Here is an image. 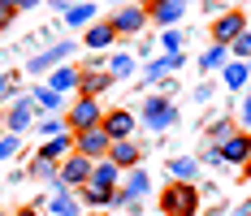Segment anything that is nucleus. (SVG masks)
<instances>
[{
  "label": "nucleus",
  "instance_id": "16",
  "mask_svg": "<svg viewBox=\"0 0 251 216\" xmlns=\"http://www.w3.org/2000/svg\"><path fill=\"white\" fill-rule=\"evenodd\" d=\"M78 82H82V70H78V65H61V70L48 73V87L61 91V96H65V91H78Z\"/></svg>",
  "mask_w": 251,
  "mask_h": 216
},
{
  "label": "nucleus",
  "instance_id": "29",
  "mask_svg": "<svg viewBox=\"0 0 251 216\" xmlns=\"http://www.w3.org/2000/svg\"><path fill=\"white\" fill-rule=\"evenodd\" d=\"M44 139H56V134H70V125H65V117H44L39 125H35Z\"/></svg>",
  "mask_w": 251,
  "mask_h": 216
},
{
  "label": "nucleus",
  "instance_id": "2",
  "mask_svg": "<svg viewBox=\"0 0 251 216\" xmlns=\"http://www.w3.org/2000/svg\"><path fill=\"white\" fill-rule=\"evenodd\" d=\"M139 121L148 125V130H156V134H165V130H174L177 125V104L165 96H148L143 99V108H139Z\"/></svg>",
  "mask_w": 251,
  "mask_h": 216
},
{
  "label": "nucleus",
  "instance_id": "22",
  "mask_svg": "<svg viewBox=\"0 0 251 216\" xmlns=\"http://www.w3.org/2000/svg\"><path fill=\"white\" fill-rule=\"evenodd\" d=\"M195 173H200V160L195 156H174L169 160V177L174 182H195Z\"/></svg>",
  "mask_w": 251,
  "mask_h": 216
},
{
  "label": "nucleus",
  "instance_id": "23",
  "mask_svg": "<svg viewBox=\"0 0 251 216\" xmlns=\"http://www.w3.org/2000/svg\"><path fill=\"white\" fill-rule=\"evenodd\" d=\"M122 191H126V194H134V199H139V194H148V191H151V177H148V173H143V168H130V173H126V177H122Z\"/></svg>",
  "mask_w": 251,
  "mask_h": 216
},
{
  "label": "nucleus",
  "instance_id": "35",
  "mask_svg": "<svg viewBox=\"0 0 251 216\" xmlns=\"http://www.w3.org/2000/svg\"><path fill=\"white\" fill-rule=\"evenodd\" d=\"M13 87H18V73H0V99L13 96Z\"/></svg>",
  "mask_w": 251,
  "mask_h": 216
},
{
  "label": "nucleus",
  "instance_id": "43",
  "mask_svg": "<svg viewBox=\"0 0 251 216\" xmlns=\"http://www.w3.org/2000/svg\"><path fill=\"white\" fill-rule=\"evenodd\" d=\"M0 108H4V99H0Z\"/></svg>",
  "mask_w": 251,
  "mask_h": 216
},
{
  "label": "nucleus",
  "instance_id": "3",
  "mask_svg": "<svg viewBox=\"0 0 251 216\" xmlns=\"http://www.w3.org/2000/svg\"><path fill=\"white\" fill-rule=\"evenodd\" d=\"M104 121L100 113V99H87V96H78L70 108H65V125H70V134H82V130H96Z\"/></svg>",
  "mask_w": 251,
  "mask_h": 216
},
{
  "label": "nucleus",
  "instance_id": "12",
  "mask_svg": "<svg viewBox=\"0 0 251 216\" xmlns=\"http://www.w3.org/2000/svg\"><path fill=\"white\" fill-rule=\"evenodd\" d=\"M186 13V0H148V18L160 22L165 30H174V22Z\"/></svg>",
  "mask_w": 251,
  "mask_h": 216
},
{
  "label": "nucleus",
  "instance_id": "5",
  "mask_svg": "<svg viewBox=\"0 0 251 216\" xmlns=\"http://www.w3.org/2000/svg\"><path fill=\"white\" fill-rule=\"evenodd\" d=\"M243 30H251V26H247V13H243V9H229V13H221V18L212 22V44L229 48Z\"/></svg>",
  "mask_w": 251,
  "mask_h": 216
},
{
  "label": "nucleus",
  "instance_id": "34",
  "mask_svg": "<svg viewBox=\"0 0 251 216\" xmlns=\"http://www.w3.org/2000/svg\"><path fill=\"white\" fill-rule=\"evenodd\" d=\"M56 173H61V165H52V160H35V177H44V182H56Z\"/></svg>",
  "mask_w": 251,
  "mask_h": 216
},
{
  "label": "nucleus",
  "instance_id": "44",
  "mask_svg": "<svg viewBox=\"0 0 251 216\" xmlns=\"http://www.w3.org/2000/svg\"><path fill=\"white\" fill-rule=\"evenodd\" d=\"M126 4H130V0H126Z\"/></svg>",
  "mask_w": 251,
  "mask_h": 216
},
{
  "label": "nucleus",
  "instance_id": "39",
  "mask_svg": "<svg viewBox=\"0 0 251 216\" xmlns=\"http://www.w3.org/2000/svg\"><path fill=\"white\" fill-rule=\"evenodd\" d=\"M35 4H39V0H18V9H35Z\"/></svg>",
  "mask_w": 251,
  "mask_h": 216
},
{
  "label": "nucleus",
  "instance_id": "8",
  "mask_svg": "<svg viewBox=\"0 0 251 216\" xmlns=\"http://www.w3.org/2000/svg\"><path fill=\"white\" fill-rule=\"evenodd\" d=\"M104 134L113 139V143H126V139H134V113L130 108H113V113H104Z\"/></svg>",
  "mask_w": 251,
  "mask_h": 216
},
{
  "label": "nucleus",
  "instance_id": "45",
  "mask_svg": "<svg viewBox=\"0 0 251 216\" xmlns=\"http://www.w3.org/2000/svg\"><path fill=\"white\" fill-rule=\"evenodd\" d=\"M0 216H4V212H0Z\"/></svg>",
  "mask_w": 251,
  "mask_h": 216
},
{
  "label": "nucleus",
  "instance_id": "19",
  "mask_svg": "<svg viewBox=\"0 0 251 216\" xmlns=\"http://www.w3.org/2000/svg\"><path fill=\"white\" fill-rule=\"evenodd\" d=\"M30 99H35V108H39V113H61V108H65V96H61V91H52L48 82H44V87H35V91H30Z\"/></svg>",
  "mask_w": 251,
  "mask_h": 216
},
{
  "label": "nucleus",
  "instance_id": "30",
  "mask_svg": "<svg viewBox=\"0 0 251 216\" xmlns=\"http://www.w3.org/2000/svg\"><path fill=\"white\" fill-rule=\"evenodd\" d=\"M234 130H238V125H234V121H212V125H208V134H212V139H217V147L226 143L229 134H234Z\"/></svg>",
  "mask_w": 251,
  "mask_h": 216
},
{
  "label": "nucleus",
  "instance_id": "18",
  "mask_svg": "<svg viewBox=\"0 0 251 216\" xmlns=\"http://www.w3.org/2000/svg\"><path fill=\"white\" fill-rule=\"evenodd\" d=\"M61 156H74V134H56V139H48V143L39 147V156L35 160H61Z\"/></svg>",
  "mask_w": 251,
  "mask_h": 216
},
{
  "label": "nucleus",
  "instance_id": "13",
  "mask_svg": "<svg viewBox=\"0 0 251 216\" xmlns=\"http://www.w3.org/2000/svg\"><path fill=\"white\" fill-rule=\"evenodd\" d=\"M87 186H96V191H122V168L104 156V160H96V168H91V182H87Z\"/></svg>",
  "mask_w": 251,
  "mask_h": 216
},
{
  "label": "nucleus",
  "instance_id": "17",
  "mask_svg": "<svg viewBox=\"0 0 251 216\" xmlns=\"http://www.w3.org/2000/svg\"><path fill=\"white\" fill-rule=\"evenodd\" d=\"M221 82H226L229 91H247L251 87V65L247 61H229L226 70H221Z\"/></svg>",
  "mask_w": 251,
  "mask_h": 216
},
{
  "label": "nucleus",
  "instance_id": "31",
  "mask_svg": "<svg viewBox=\"0 0 251 216\" xmlns=\"http://www.w3.org/2000/svg\"><path fill=\"white\" fill-rule=\"evenodd\" d=\"M18 147H22V139L4 130V134H0V160H9V156H18Z\"/></svg>",
  "mask_w": 251,
  "mask_h": 216
},
{
  "label": "nucleus",
  "instance_id": "9",
  "mask_svg": "<svg viewBox=\"0 0 251 216\" xmlns=\"http://www.w3.org/2000/svg\"><path fill=\"white\" fill-rule=\"evenodd\" d=\"M217 151H221L226 165H243V168H247V160H251V134H247V130H234Z\"/></svg>",
  "mask_w": 251,
  "mask_h": 216
},
{
  "label": "nucleus",
  "instance_id": "14",
  "mask_svg": "<svg viewBox=\"0 0 251 216\" xmlns=\"http://www.w3.org/2000/svg\"><path fill=\"white\" fill-rule=\"evenodd\" d=\"M108 87H113V73L108 70H82V82H78V96H87V99H100L104 91H108Z\"/></svg>",
  "mask_w": 251,
  "mask_h": 216
},
{
  "label": "nucleus",
  "instance_id": "41",
  "mask_svg": "<svg viewBox=\"0 0 251 216\" xmlns=\"http://www.w3.org/2000/svg\"><path fill=\"white\" fill-rule=\"evenodd\" d=\"M0 4H9V9H18V0H0Z\"/></svg>",
  "mask_w": 251,
  "mask_h": 216
},
{
  "label": "nucleus",
  "instance_id": "15",
  "mask_svg": "<svg viewBox=\"0 0 251 216\" xmlns=\"http://www.w3.org/2000/svg\"><path fill=\"white\" fill-rule=\"evenodd\" d=\"M48 212L52 216H82L87 208H82V199L74 191H56V194H48Z\"/></svg>",
  "mask_w": 251,
  "mask_h": 216
},
{
  "label": "nucleus",
  "instance_id": "37",
  "mask_svg": "<svg viewBox=\"0 0 251 216\" xmlns=\"http://www.w3.org/2000/svg\"><path fill=\"white\" fill-rule=\"evenodd\" d=\"M195 99H200V104H203V99H212V82H200V91H195Z\"/></svg>",
  "mask_w": 251,
  "mask_h": 216
},
{
  "label": "nucleus",
  "instance_id": "7",
  "mask_svg": "<svg viewBox=\"0 0 251 216\" xmlns=\"http://www.w3.org/2000/svg\"><path fill=\"white\" fill-rule=\"evenodd\" d=\"M78 52L74 39H65V44H56V48H48L44 56H30V73H52L61 70V65H70V56Z\"/></svg>",
  "mask_w": 251,
  "mask_h": 216
},
{
  "label": "nucleus",
  "instance_id": "33",
  "mask_svg": "<svg viewBox=\"0 0 251 216\" xmlns=\"http://www.w3.org/2000/svg\"><path fill=\"white\" fill-rule=\"evenodd\" d=\"M238 130H247V134H251V91L238 99Z\"/></svg>",
  "mask_w": 251,
  "mask_h": 216
},
{
  "label": "nucleus",
  "instance_id": "26",
  "mask_svg": "<svg viewBox=\"0 0 251 216\" xmlns=\"http://www.w3.org/2000/svg\"><path fill=\"white\" fill-rule=\"evenodd\" d=\"M186 65V56L177 52V56H160V61H151L148 65V78H160V73H174V70H182Z\"/></svg>",
  "mask_w": 251,
  "mask_h": 216
},
{
  "label": "nucleus",
  "instance_id": "32",
  "mask_svg": "<svg viewBox=\"0 0 251 216\" xmlns=\"http://www.w3.org/2000/svg\"><path fill=\"white\" fill-rule=\"evenodd\" d=\"M160 48H165V56H177V52H182V35H177V30H165V35H160Z\"/></svg>",
  "mask_w": 251,
  "mask_h": 216
},
{
  "label": "nucleus",
  "instance_id": "4",
  "mask_svg": "<svg viewBox=\"0 0 251 216\" xmlns=\"http://www.w3.org/2000/svg\"><path fill=\"white\" fill-rule=\"evenodd\" d=\"M91 168H96V160H87V156H70L65 165H61V173H56V191H82L87 182H91Z\"/></svg>",
  "mask_w": 251,
  "mask_h": 216
},
{
  "label": "nucleus",
  "instance_id": "11",
  "mask_svg": "<svg viewBox=\"0 0 251 216\" xmlns=\"http://www.w3.org/2000/svg\"><path fill=\"white\" fill-rule=\"evenodd\" d=\"M35 113H39V108H35V99L22 96L18 104H13V108H9V117H4V130L22 139V130H30V125H35Z\"/></svg>",
  "mask_w": 251,
  "mask_h": 216
},
{
  "label": "nucleus",
  "instance_id": "27",
  "mask_svg": "<svg viewBox=\"0 0 251 216\" xmlns=\"http://www.w3.org/2000/svg\"><path fill=\"white\" fill-rule=\"evenodd\" d=\"M108 73H113V78L134 73V56H130V52H113V56H108Z\"/></svg>",
  "mask_w": 251,
  "mask_h": 216
},
{
  "label": "nucleus",
  "instance_id": "28",
  "mask_svg": "<svg viewBox=\"0 0 251 216\" xmlns=\"http://www.w3.org/2000/svg\"><path fill=\"white\" fill-rule=\"evenodd\" d=\"M229 61H247L251 65V30H243V35L229 44Z\"/></svg>",
  "mask_w": 251,
  "mask_h": 216
},
{
  "label": "nucleus",
  "instance_id": "21",
  "mask_svg": "<svg viewBox=\"0 0 251 216\" xmlns=\"http://www.w3.org/2000/svg\"><path fill=\"white\" fill-rule=\"evenodd\" d=\"M108 160H113L117 168H134V165H139V143H134V139L113 143V147H108Z\"/></svg>",
  "mask_w": 251,
  "mask_h": 216
},
{
  "label": "nucleus",
  "instance_id": "36",
  "mask_svg": "<svg viewBox=\"0 0 251 216\" xmlns=\"http://www.w3.org/2000/svg\"><path fill=\"white\" fill-rule=\"evenodd\" d=\"M13 13H18V9H9V4H0V30H4V26L13 22Z\"/></svg>",
  "mask_w": 251,
  "mask_h": 216
},
{
  "label": "nucleus",
  "instance_id": "20",
  "mask_svg": "<svg viewBox=\"0 0 251 216\" xmlns=\"http://www.w3.org/2000/svg\"><path fill=\"white\" fill-rule=\"evenodd\" d=\"M87 48H96L104 52L108 44H117V30H113V22H96V26H87V39H82Z\"/></svg>",
  "mask_w": 251,
  "mask_h": 216
},
{
  "label": "nucleus",
  "instance_id": "40",
  "mask_svg": "<svg viewBox=\"0 0 251 216\" xmlns=\"http://www.w3.org/2000/svg\"><path fill=\"white\" fill-rule=\"evenodd\" d=\"M18 216H39V212H35V208H22V212H18Z\"/></svg>",
  "mask_w": 251,
  "mask_h": 216
},
{
  "label": "nucleus",
  "instance_id": "25",
  "mask_svg": "<svg viewBox=\"0 0 251 216\" xmlns=\"http://www.w3.org/2000/svg\"><path fill=\"white\" fill-rule=\"evenodd\" d=\"M91 18H96V4H70L65 9V26H91Z\"/></svg>",
  "mask_w": 251,
  "mask_h": 216
},
{
  "label": "nucleus",
  "instance_id": "10",
  "mask_svg": "<svg viewBox=\"0 0 251 216\" xmlns=\"http://www.w3.org/2000/svg\"><path fill=\"white\" fill-rule=\"evenodd\" d=\"M148 22H151L148 4H126V9H117V18H113V30H117V35H139Z\"/></svg>",
  "mask_w": 251,
  "mask_h": 216
},
{
  "label": "nucleus",
  "instance_id": "1",
  "mask_svg": "<svg viewBox=\"0 0 251 216\" xmlns=\"http://www.w3.org/2000/svg\"><path fill=\"white\" fill-rule=\"evenodd\" d=\"M160 212L165 216H195L200 212V191L191 182H169L160 194Z\"/></svg>",
  "mask_w": 251,
  "mask_h": 216
},
{
  "label": "nucleus",
  "instance_id": "6",
  "mask_svg": "<svg viewBox=\"0 0 251 216\" xmlns=\"http://www.w3.org/2000/svg\"><path fill=\"white\" fill-rule=\"evenodd\" d=\"M108 147H113V139L104 134V125L74 134V151H78V156H87V160H104V156H108Z\"/></svg>",
  "mask_w": 251,
  "mask_h": 216
},
{
  "label": "nucleus",
  "instance_id": "42",
  "mask_svg": "<svg viewBox=\"0 0 251 216\" xmlns=\"http://www.w3.org/2000/svg\"><path fill=\"white\" fill-rule=\"evenodd\" d=\"M82 216H104V212H82Z\"/></svg>",
  "mask_w": 251,
  "mask_h": 216
},
{
  "label": "nucleus",
  "instance_id": "24",
  "mask_svg": "<svg viewBox=\"0 0 251 216\" xmlns=\"http://www.w3.org/2000/svg\"><path fill=\"white\" fill-rule=\"evenodd\" d=\"M226 65H229V48H221V44H212V48L200 56V73L203 70H208V73H212V70H226Z\"/></svg>",
  "mask_w": 251,
  "mask_h": 216
},
{
  "label": "nucleus",
  "instance_id": "38",
  "mask_svg": "<svg viewBox=\"0 0 251 216\" xmlns=\"http://www.w3.org/2000/svg\"><path fill=\"white\" fill-rule=\"evenodd\" d=\"M238 216H251V199H243V203H238Z\"/></svg>",
  "mask_w": 251,
  "mask_h": 216
}]
</instances>
